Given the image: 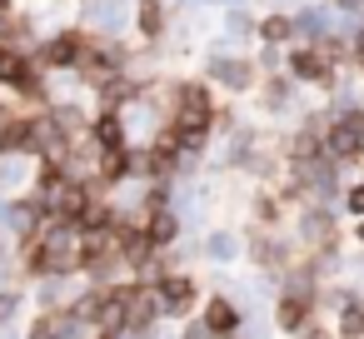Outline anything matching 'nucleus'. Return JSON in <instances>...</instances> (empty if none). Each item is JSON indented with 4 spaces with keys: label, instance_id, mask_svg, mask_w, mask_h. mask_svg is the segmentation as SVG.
<instances>
[{
    "label": "nucleus",
    "instance_id": "obj_10",
    "mask_svg": "<svg viewBox=\"0 0 364 339\" xmlns=\"http://www.w3.org/2000/svg\"><path fill=\"white\" fill-rule=\"evenodd\" d=\"M309 324V299L304 294H284L279 304V329H304Z\"/></svg>",
    "mask_w": 364,
    "mask_h": 339
},
{
    "label": "nucleus",
    "instance_id": "obj_17",
    "mask_svg": "<svg viewBox=\"0 0 364 339\" xmlns=\"http://www.w3.org/2000/svg\"><path fill=\"white\" fill-rule=\"evenodd\" d=\"M359 60H364V36H359Z\"/></svg>",
    "mask_w": 364,
    "mask_h": 339
},
{
    "label": "nucleus",
    "instance_id": "obj_18",
    "mask_svg": "<svg viewBox=\"0 0 364 339\" xmlns=\"http://www.w3.org/2000/svg\"><path fill=\"white\" fill-rule=\"evenodd\" d=\"M359 240H364V230H359Z\"/></svg>",
    "mask_w": 364,
    "mask_h": 339
},
{
    "label": "nucleus",
    "instance_id": "obj_1",
    "mask_svg": "<svg viewBox=\"0 0 364 339\" xmlns=\"http://www.w3.org/2000/svg\"><path fill=\"white\" fill-rule=\"evenodd\" d=\"M90 31H55V36H46L36 50H31V60L46 70V75H75L80 70V60H85V50H90Z\"/></svg>",
    "mask_w": 364,
    "mask_h": 339
},
{
    "label": "nucleus",
    "instance_id": "obj_12",
    "mask_svg": "<svg viewBox=\"0 0 364 339\" xmlns=\"http://www.w3.org/2000/svg\"><path fill=\"white\" fill-rule=\"evenodd\" d=\"M215 75H225V85H235V90H245V85H250V65H240V60L215 65Z\"/></svg>",
    "mask_w": 364,
    "mask_h": 339
},
{
    "label": "nucleus",
    "instance_id": "obj_13",
    "mask_svg": "<svg viewBox=\"0 0 364 339\" xmlns=\"http://www.w3.org/2000/svg\"><path fill=\"white\" fill-rule=\"evenodd\" d=\"M289 31H294V26H289L284 16H269V21L259 26V36H264V41H289Z\"/></svg>",
    "mask_w": 364,
    "mask_h": 339
},
{
    "label": "nucleus",
    "instance_id": "obj_9",
    "mask_svg": "<svg viewBox=\"0 0 364 339\" xmlns=\"http://www.w3.org/2000/svg\"><path fill=\"white\" fill-rule=\"evenodd\" d=\"M294 75H304V80H319V85H329V60H324L319 50H299V55H294Z\"/></svg>",
    "mask_w": 364,
    "mask_h": 339
},
{
    "label": "nucleus",
    "instance_id": "obj_16",
    "mask_svg": "<svg viewBox=\"0 0 364 339\" xmlns=\"http://www.w3.org/2000/svg\"><path fill=\"white\" fill-rule=\"evenodd\" d=\"M16 11V0H0V16H11Z\"/></svg>",
    "mask_w": 364,
    "mask_h": 339
},
{
    "label": "nucleus",
    "instance_id": "obj_8",
    "mask_svg": "<svg viewBox=\"0 0 364 339\" xmlns=\"http://www.w3.org/2000/svg\"><path fill=\"white\" fill-rule=\"evenodd\" d=\"M26 309V284H0V329H16Z\"/></svg>",
    "mask_w": 364,
    "mask_h": 339
},
{
    "label": "nucleus",
    "instance_id": "obj_4",
    "mask_svg": "<svg viewBox=\"0 0 364 339\" xmlns=\"http://www.w3.org/2000/svg\"><path fill=\"white\" fill-rule=\"evenodd\" d=\"M140 230H145V240H150V249H170L175 240H180V215L175 210H150L145 220H140Z\"/></svg>",
    "mask_w": 364,
    "mask_h": 339
},
{
    "label": "nucleus",
    "instance_id": "obj_14",
    "mask_svg": "<svg viewBox=\"0 0 364 339\" xmlns=\"http://www.w3.org/2000/svg\"><path fill=\"white\" fill-rule=\"evenodd\" d=\"M339 329H344V334H364V309H349Z\"/></svg>",
    "mask_w": 364,
    "mask_h": 339
},
{
    "label": "nucleus",
    "instance_id": "obj_5",
    "mask_svg": "<svg viewBox=\"0 0 364 339\" xmlns=\"http://www.w3.org/2000/svg\"><path fill=\"white\" fill-rule=\"evenodd\" d=\"M359 140H364V115H344L334 130H329V155H354L359 150Z\"/></svg>",
    "mask_w": 364,
    "mask_h": 339
},
{
    "label": "nucleus",
    "instance_id": "obj_7",
    "mask_svg": "<svg viewBox=\"0 0 364 339\" xmlns=\"http://www.w3.org/2000/svg\"><path fill=\"white\" fill-rule=\"evenodd\" d=\"M135 26H140L145 41H160V31H165V6H160V0H140V6H135Z\"/></svg>",
    "mask_w": 364,
    "mask_h": 339
},
{
    "label": "nucleus",
    "instance_id": "obj_15",
    "mask_svg": "<svg viewBox=\"0 0 364 339\" xmlns=\"http://www.w3.org/2000/svg\"><path fill=\"white\" fill-rule=\"evenodd\" d=\"M349 210H354V215H364V185H354V190H349Z\"/></svg>",
    "mask_w": 364,
    "mask_h": 339
},
{
    "label": "nucleus",
    "instance_id": "obj_3",
    "mask_svg": "<svg viewBox=\"0 0 364 339\" xmlns=\"http://www.w3.org/2000/svg\"><path fill=\"white\" fill-rule=\"evenodd\" d=\"M155 294H160L165 319H170V314H185V309L195 304V279H190V274H180V269H170L165 279H155Z\"/></svg>",
    "mask_w": 364,
    "mask_h": 339
},
{
    "label": "nucleus",
    "instance_id": "obj_11",
    "mask_svg": "<svg viewBox=\"0 0 364 339\" xmlns=\"http://www.w3.org/2000/svg\"><path fill=\"white\" fill-rule=\"evenodd\" d=\"M21 339H60V319L55 314H31L26 329H21Z\"/></svg>",
    "mask_w": 364,
    "mask_h": 339
},
{
    "label": "nucleus",
    "instance_id": "obj_6",
    "mask_svg": "<svg viewBox=\"0 0 364 339\" xmlns=\"http://www.w3.org/2000/svg\"><path fill=\"white\" fill-rule=\"evenodd\" d=\"M200 324H205V334L225 339V334H235V329H240V314H235V304H230V299H210Z\"/></svg>",
    "mask_w": 364,
    "mask_h": 339
},
{
    "label": "nucleus",
    "instance_id": "obj_2",
    "mask_svg": "<svg viewBox=\"0 0 364 339\" xmlns=\"http://www.w3.org/2000/svg\"><path fill=\"white\" fill-rule=\"evenodd\" d=\"M85 140L100 150V155H115V150H130V135H125V115L120 110H95L90 115V130Z\"/></svg>",
    "mask_w": 364,
    "mask_h": 339
}]
</instances>
